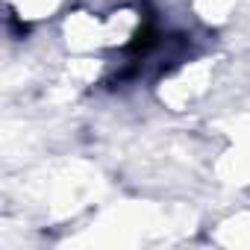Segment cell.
Masks as SVG:
<instances>
[{"instance_id": "1", "label": "cell", "mask_w": 250, "mask_h": 250, "mask_svg": "<svg viewBox=\"0 0 250 250\" xmlns=\"http://www.w3.org/2000/svg\"><path fill=\"white\" fill-rule=\"evenodd\" d=\"M62 0H9L12 12L21 18V21H36V18H44L47 12H53Z\"/></svg>"}]
</instances>
